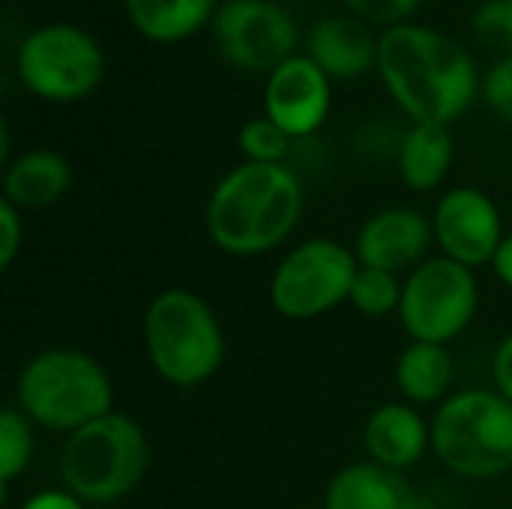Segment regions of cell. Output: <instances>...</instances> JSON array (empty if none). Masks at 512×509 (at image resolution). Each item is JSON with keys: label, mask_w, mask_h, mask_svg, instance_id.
<instances>
[{"label": "cell", "mask_w": 512, "mask_h": 509, "mask_svg": "<svg viewBox=\"0 0 512 509\" xmlns=\"http://www.w3.org/2000/svg\"><path fill=\"white\" fill-rule=\"evenodd\" d=\"M378 75L414 123L450 126L483 87L474 54L450 33L417 21L381 30Z\"/></svg>", "instance_id": "6da1fadb"}, {"label": "cell", "mask_w": 512, "mask_h": 509, "mask_svg": "<svg viewBox=\"0 0 512 509\" xmlns=\"http://www.w3.org/2000/svg\"><path fill=\"white\" fill-rule=\"evenodd\" d=\"M432 228L444 255L471 270L492 261L498 246L504 243L501 213L495 201L474 186L450 189L435 207Z\"/></svg>", "instance_id": "7c38bea8"}, {"label": "cell", "mask_w": 512, "mask_h": 509, "mask_svg": "<svg viewBox=\"0 0 512 509\" xmlns=\"http://www.w3.org/2000/svg\"><path fill=\"white\" fill-rule=\"evenodd\" d=\"M21 509H84L72 492H39Z\"/></svg>", "instance_id": "f1b7e54d"}, {"label": "cell", "mask_w": 512, "mask_h": 509, "mask_svg": "<svg viewBox=\"0 0 512 509\" xmlns=\"http://www.w3.org/2000/svg\"><path fill=\"white\" fill-rule=\"evenodd\" d=\"M438 459L459 477L486 480L512 468V402L498 390H465L432 423Z\"/></svg>", "instance_id": "8992f818"}, {"label": "cell", "mask_w": 512, "mask_h": 509, "mask_svg": "<svg viewBox=\"0 0 512 509\" xmlns=\"http://www.w3.org/2000/svg\"><path fill=\"white\" fill-rule=\"evenodd\" d=\"M291 141L294 138L282 126H276L270 117L249 120L237 135V144L246 162H261V165H282V159L291 150Z\"/></svg>", "instance_id": "7402d4cb"}, {"label": "cell", "mask_w": 512, "mask_h": 509, "mask_svg": "<svg viewBox=\"0 0 512 509\" xmlns=\"http://www.w3.org/2000/svg\"><path fill=\"white\" fill-rule=\"evenodd\" d=\"M147 471V438L123 414H105L72 432L60 453L66 489L87 504H114L126 498Z\"/></svg>", "instance_id": "277c9868"}, {"label": "cell", "mask_w": 512, "mask_h": 509, "mask_svg": "<svg viewBox=\"0 0 512 509\" xmlns=\"http://www.w3.org/2000/svg\"><path fill=\"white\" fill-rule=\"evenodd\" d=\"M303 210V186L288 165L243 162L207 201L210 240L228 255H261L288 240Z\"/></svg>", "instance_id": "7a4b0ae2"}, {"label": "cell", "mask_w": 512, "mask_h": 509, "mask_svg": "<svg viewBox=\"0 0 512 509\" xmlns=\"http://www.w3.org/2000/svg\"><path fill=\"white\" fill-rule=\"evenodd\" d=\"M357 255L336 240H309L288 252L270 282V300L279 315L309 321L351 297Z\"/></svg>", "instance_id": "9c48e42d"}, {"label": "cell", "mask_w": 512, "mask_h": 509, "mask_svg": "<svg viewBox=\"0 0 512 509\" xmlns=\"http://www.w3.org/2000/svg\"><path fill=\"white\" fill-rule=\"evenodd\" d=\"M333 105V78L309 57L294 54L264 84V117L282 126L291 138L318 132Z\"/></svg>", "instance_id": "8fae6325"}, {"label": "cell", "mask_w": 512, "mask_h": 509, "mask_svg": "<svg viewBox=\"0 0 512 509\" xmlns=\"http://www.w3.org/2000/svg\"><path fill=\"white\" fill-rule=\"evenodd\" d=\"M492 378H495V387L498 393L512 402V333L498 345L495 351V360H492Z\"/></svg>", "instance_id": "83f0119b"}, {"label": "cell", "mask_w": 512, "mask_h": 509, "mask_svg": "<svg viewBox=\"0 0 512 509\" xmlns=\"http://www.w3.org/2000/svg\"><path fill=\"white\" fill-rule=\"evenodd\" d=\"M144 342L153 369L177 384L198 387L222 363V330L210 306L192 291H162L144 315Z\"/></svg>", "instance_id": "5b68a950"}, {"label": "cell", "mask_w": 512, "mask_h": 509, "mask_svg": "<svg viewBox=\"0 0 512 509\" xmlns=\"http://www.w3.org/2000/svg\"><path fill=\"white\" fill-rule=\"evenodd\" d=\"M456 141L447 123H414L399 147V171L408 189L429 192L453 168Z\"/></svg>", "instance_id": "d6986e66"}, {"label": "cell", "mask_w": 512, "mask_h": 509, "mask_svg": "<svg viewBox=\"0 0 512 509\" xmlns=\"http://www.w3.org/2000/svg\"><path fill=\"white\" fill-rule=\"evenodd\" d=\"M21 234H24V225H21V216H18V207L12 201H0V267H9L15 252L21 249Z\"/></svg>", "instance_id": "4316f807"}, {"label": "cell", "mask_w": 512, "mask_h": 509, "mask_svg": "<svg viewBox=\"0 0 512 509\" xmlns=\"http://www.w3.org/2000/svg\"><path fill=\"white\" fill-rule=\"evenodd\" d=\"M222 60L249 75H270L297 54L294 15L276 0H222L213 21Z\"/></svg>", "instance_id": "30bf717a"}, {"label": "cell", "mask_w": 512, "mask_h": 509, "mask_svg": "<svg viewBox=\"0 0 512 509\" xmlns=\"http://www.w3.org/2000/svg\"><path fill=\"white\" fill-rule=\"evenodd\" d=\"M396 384L411 402H438L453 384V360L444 345L414 342L396 363Z\"/></svg>", "instance_id": "ffe728a7"}, {"label": "cell", "mask_w": 512, "mask_h": 509, "mask_svg": "<svg viewBox=\"0 0 512 509\" xmlns=\"http://www.w3.org/2000/svg\"><path fill=\"white\" fill-rule=\"evenodd\" d=\"M129 24L156 45H180L207 27L219 0H123Z\"/></svg>", "instance_id": "ac0fdd59"}, {"label": "cell", "mask_w": 512, "mask_h": 509, "mask_svg": "<svg viewBox=\"0 0 512 509\" xmlns=\"http://www.w3.org/2000/svg\"><path fill=\"white\" fill-rule=\"evenodd\" d=\"M378 39L381 33L351 12L324 15L306 33V54L333 81H351L378 69Z\"/></svg>", "instance_id": "5bb4252c"}, {"label": "cell", "mask_w": 512, "mask_h": 509, "mask_svg": "<svg viewBox=\"0 0 512 509\" xmlns=\"http://www.w3.org/2000/svg\"><path fill=\"white\" fill-rule=\"evenodd\" d=\"M18 402L27 420L72 435L111 414L114 393L105 369L90 354L54 348L27 363L18 378Z\"/></svg>", "instance_id": "3957f363"}, {"label": "cell", "mask_w": 512, "mask_h": 509, "mask_svg": "<svg viewBox=\"0 0 512 509\" xmlns=\"http://www.w3.org/2000/svg\"><path fill=\"white\" fill-rule=\"evenodd\" d=\"M492 267H495L498 279L512 288V234L510 237H504V243L498 246V252H495V258H492Z\"/></svg>", "instance_id": "f546056e"}, {"label": "cell", "mask_w": 512, "mask_h": 509, "mask_svg": "<svg viewBox=\"0 0 512 509\" xmlns=\"http://www.w3.org/2000/svg\"><path fill=\"white\" fill-rule=\"evenodd\" d=\"M471 27L483 42L512 54V0H483L474 9Z\"/></svg>", "instance_id": "cb8c5ba5"}, {"label": "cell", "mask_w": 512, "mask_h": 509, "mask_svg": "<svg viewBox=\"0 0 512 509\" xmlns=\"http://www.w3.org/2000/svg\"><path fill=\"white\" fill-rule=\"evenodd\" d=\"M480 303L474 270L453 258H429L417 264L402 285L399 315L414 342L447 345L474 318Z\"/></svg>", "instance_id": "ba28073f"}, {"label": "cell", "mask_w": 512, "mask_h": 509, "mask_svg": "<svg viewBox=\"0 0 512 509\" xmlns=\"http://www.w3.org/2000/svg\"><path fill=\"white\" fill-rule=\"evenodd\" d=\"M348 300L354 303L357 312H363L369 318H381V315H390L393 309H399V303H402V285L387 270L360 267L357 270V279L351 285V297Z\"/></svg>", "instance_id": "44dd1931"}, {"label": "cell", "mask_w": 512, "mask_h": 509, "mask_svg": "<svg viewBox=\"0 0 512 509\" xmlns=\"http://www.w3.org/2000/svg\"><path fill=\"white\" fill-rule=\"evenodd\" d=\"M366 450L372 462L402 471L420 462L429 444V429L423 417L408 405H381L366 423Z\"/></svg>", "instance_id": "2e32d148"}, {"label": "cell", "mask_w": 512, "mask_h": 509, "mask_svg": "<svg viewBox=\"0 0 512 509\" xmlns=\"http://www.w3.org/2000/svg\"><path fill=\"white\" fill-rule=\"evenodd\" d=\"M30 453H33V435H30L27 417L6 408L0 414V480H3V486L12 483L27 468Z\"/></svg>", "instance_id": "603a6c76"}, {"label": "cell", "mask_w": 512, "mask_h": 509, "mask_svg": "<svg viewBox=\"0 0 512 509\" xmlns=\"http://www.w3.org/2000/svg\"><path fill=\"white\" fill-rule=\"evenodd\" d=\"M15 72L24 90L45 102H78L99 87L105 54L90 30L54 21L21 36Z\"/></svg>", "instance_id": "52a82bcc"}, {"label": "cell", "mask_w": 512, "mask_h": 509, "mask_svg": "<svg viewBox=\"0 0 512 509\" xmlns=\"http://www.w3.org/2000/svg\"><path fill=\"white\" fill-rule=\"evenodd\" d=\"M417 498L399 471L357 462L339 471L324 495V509H417Z\"/></svg>", "instance_id": "9a60e30c"}, {"label": "cell", "mask_w": 512, "mask_h": 509, "mask_svg": "<svg viewBox=\"0 0 512 509\" xmlns=\"http://www.w3.org/2000/svg\"><path fill=\"white\" fill-rule=\"evenodd\" d=\"M435 237L432 222L411 207H390L375 213L357 234V261L363 267L399 273L417 264Z\"/></svg>", "instance_id": "4fadbf2b"}, {"label": "cell", "mask_w": 512, "mask_h": 509, "mask_svg": "<svg viewBox=\"0 0 512 509\" xmlns=\"http://www.w3.org/2000/svg\"><path fill=\"white\" fill-rule=\"evenodd\" d=\"M483 102L501 117L512 123V54H504L501 60H495L489 66V72L483 75Z\"/></svg>", "instance_id": "484cf974"}, {"label": "cell", "mask_w": 512, "mask_h": 509, "mask_svg": "<svg viewBox=\"0 0 512 509\" xmlns=\"http://www.w3.org/2000/svg\"><path fill=\"white\" fill-rule=\"evenodd\" d=\"M72 186V168L66 156L57 150H27L6 165L3 174V198L18 210L24 207H48L66 195Z\"/></svg>", "instance_id": "e0dca14e"}, {"label": "cell", "mask_w": 512, "mask_h": 509, "mask_svg": "<svg viewBox=\"0 0 512 509\" xmlns=\"http://www.w3.org/2000/svg\"><path fill=\"white\" fill-rule=\"evenodd\" d=\"M348 12L363 18L372 27L390 30L399 24H408L414 12L423 6V0H345Z\"/></svg>", "instance_id": "d4e9b609"}]
</instances>
